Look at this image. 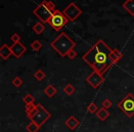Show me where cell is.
Returning <instances> with one entry per match:
<instances>
[{"mask_svg":"<svg viewBox=\"0 0 134 132\" xmlns=\"http://www.w3.org/2000/svg\"><path fill=\"white\" fill-rule=\"evenodd\" d=\"M112 50L103 39H98L90 48L88 51L83 55L82 59L96 72L103 74L114 63L110 59Z\"/></svg>","mask_w":134,"mask_h":132,"instance_id":"cell-1","label":"cell"},{"mask_svg":"<svg viewBox=\"0 0 134 132\" xmlns=\"http://www.w3.org/2000/svg\"><path fill=\"white\" fill-rule=\"evenodd\" d=\"M75 45L76 43L65 32H62L51 42V47L62 57L67 56V53L72 49H75Z\"/></svg>","mask_w":134,"mask_h":132,"instance_id":"cell-2","label":"cell"},{"mask_svg":"<svg viewBox=\"0 0 134 132\" xmlns=\"http://www.w3.org/2000/svg\"><path fill=\"white\" fill-rule=\"evenodd\" d=\"M68 21H69V19H67L66 16L63 14V12L56 9L53 11L52 17L49 19L47 23H48L55 31H59V30H61L62 28L68 23Z\"/></svg>","mask_w":134,"mask_h":132,"instance_id":"cell-3","label":"cell"},{"mask_svg":"<svg viewBox=\"0 0 134 132\" xmlns=\"http://www.w3.org/2000/svg\"><path fill=\"white\" fill-rule=\"evenodd\" d=\"M119 109L128 117H132L134 116V95L129 93L118 104Z\"/></svg>","mask_w":134,"mask_h":132,"instance_id":"cell-4","label":"cell"},{"mask_svg":"<svg viewBox=\"0 0 134 132\" xmlns=\"http://www.w3.org/2000/svg\"><path fill=\"white\" fill-rule=\"evenodd\" d=\"M52 11L50 7L47 5V0H43L42 2L33 10V14L41 20V22L47 23L51 17H52Z\"/></svg>","mask_w":134,"mask_h":132,"instance_id":"cell-5","label":"cell"},{"mask_svg":"<svg viewBox=\"0 0 134 132\" xmlns=\"http://www.w3.org/2000/svg\"><path fill=\"white\" fill-rule=\"evenodd\" d=\"M37 106H38V112L30 118V120L35 122L40 127H41L42 125H44V123H46L50 119L52 115H51L50 112L41 104H37Z\"/></svg>","mask_w":134,"mask_h":132,"instance_id":"cell-6","label":"cell"},{"mask_svg":"<svg viewBox=\"0 0 134 132\" xmlns=\"http://www.w3.org/2000/svg\"><path fill=\"white\" fill-rule=\"evenodd\" d=\"M63 14L69 19V21H74L80 15H82V10L76 6L75 3H70L66 8L63 9Z\"/></svg>","mask_w":134,"mask_h":132,"instance_id":"cell-7","label":"cell"},{"mask_svg":"<svg viewBox=\"0 0 134 132\" xmlns=\"http://www.w3.org/2000/svg\"><path fill=\"white\" fill-rule=\"evenodd\" d=\"M86 82L94 88V89H97L98 88L101 84L104 82V77H103V74L99 73L98 72L94 71L92 73H90L87 77H86Z\"/></svg>","mask_w":134,"mask_h":132,"instance_id":"cell-8","label":"cell"},{"mask_svg":"<svg viewBox=\"0 0 134 132\" xmlns=\"http://www.w3.org/2000/svg\"><path fill=\"white\" fill-rule=\"evenodd\" d=\"M10 48H11L13 55L15 56V58H17V59L20 58L21 56L27 51V48L21 42L13 43V44L10 46Z\"/></svg>","mask_w":134,"mask_h":132,"instance_id":"cell-9","label":"cell"},{"mask_svg":"<svg viewBox=\"0 0 134 132\" xmlns=\"http://www.w3.org/2000/svg\"><path fill=\"white\" fill-rule=\"evenodd\" d=\"M64 124L66 125V127L69 128V129L75 130V128H78L80 122H79V120L75 117V116H70V117L65 120Z\"/></svg>","mask_w":134,"mask_h":132,"instance_id":"cell-10","label":"cell"},{"mask_svg":"<svg viewBox=\"0 0 134 132\" xmlns=\"http://www.w3.org/2000/svg\"><path fill=\"white\" fill-rule=\"evenodd\" d=\"M11 55H13L10 46L8 44H3L0 47V56L3 60H8Z\"/></svg>","mask_w":134,"mask_h":132,"instance_id":"cell-11","label":"cell"},{"mask_svg":"<svg viewBox=\"0 0 134 132\" xmlns=\"http://www.w3.org/2000/svg\"><path fill=\"white\" fill-rule=\"evenodd\" d=\"M123 58V53L120 51L119 50H118V49H113L111 51V53H110V59H111L112 62L115 64V63H117L118 61H119L121 59Z\"/></svg>","mask_w":134,"mask_h":132,"instance_id":"cell-12","label":"cell"},{"mask_svg":"<svg viewBox=\"0 0 134 132\" xmlns=\"http://www.w3.org/2000/svg\"><path fill=\"white\" fill-rule=\"evenodd\" d=\"M122 8L127 10L130 16H134V0H126L122 4Z\"/></svg>","mask_w":134,"mask_h":132,"instance_id":"cell-13","label":"cell"},{"mask_svg":"<svg viewBox=\"0 0 134 132\" xmlns=\"http://www.w3.org/2000/svg\"><path fill=\"white\" fill-rule=\"evenodd\" d=\"M96 116L98 117V119L100 121H105L109 117V112H108V109H106V108L101 107L97 110V112L96 113Z\"/></svg>","mask_w":134,"mask_h":132,"instance_id":"cell-14","label":"cell"},{"mask_svg":"<svg viewBox=\"0 0 134 132\" xmlns=\"http://www.w3.org/2000/svg\"><path fill=\"white\" fill-rule=\"evenodd\" d=\"M56 93H57V89H56L52 84H49V85L44 89V94L48 97H50V98L53 97L54 95H56Z\"/></svg>","mask_w":134,"mask_h":132,"instance_id":"cell-15","label":"cell"},{"mask_svg":"<svg viewBox=\"0 0 134 132\" xmlns=\"http://www.w3.org/2000/svg\"><path fill=\"white\" fill-rule=\"evenodd\" d=\"M40 128H41V127L36 124L35 122H33V121H30L26 127V129L28 132H38L40 130Z\"/></svg>","mask_w":134,"mask_h":132,"instance_id":"cell-16","label":"cell"},{"mask_svg":"<svg viewBox=\"0 0 134 132\" xmlns=\"http://www.w3.org/2000/svg\"><path fill=\"white\" fill-rule=\"evenodd\" d=\"M32 30L35 32L36 34H41L45 30L44 25L42 24V22H37L33 27H32Z\"/></svg>","mask_w":134,"mask_h":132,"instance_id":"cell-17","label":"cell"},{"mask_svg":"<svg viewBox=\"0 0 134 132\" xmlns=\"http://www.w3.org/2000/svg\"><path fill=\"white\" fill-rule=\"evenodd\" d=\"M63 91L66 95H72L75 92V87L72 85L71 84H67L63 88Z\"/></svg>","mask_w":134,"mask_h":132,"instance_id":"cell-18","label":"cell"},{"mask_svg":"<svg viewBox=\"0 0 134 132\" xmlns=\"http://www.w3.org/2000/svg\"><path fill=\"white\" fill-rule=\"evenodd\" d=\"M22 101L25 103V105H28V104H32V103L35 102V98L32 95L30 94H27L24 97H23Z\"/></svg>","mask_w":134,"mask_h":132,"instance_id":"cell-19","label":"cell"},{"mask_svg":"<svg viewBox=\"0 0 134 132\" xmlns=\"http://www.w3.org/2000/svg\"><path fill=\"white\" fill-rule=\"evenodd\" d=\"M30 47H31V49L33 50H35V51H38V50H40L41 48H42V44H41V42L40 41L36 39V41H34L33 42L30 44Z\"/></svg>","mask_w":134,"mask_h":132,"instance_id":"cell-20","label":"cell"},{"mask_svg":"<svg viewBox=\"0 0 134 132\" xmlns=\"http://www.w3.org/2000/svg\"><path fill=\"white\" fill-rule=\"evenodd\" d=\"M45 76H46V74H45V73L42 71V70H38L37 72H36L35 73H34V78L37 79L38 81H42L43 79L45 78Z\"/></svg>","mask_w":134,"mask_h":132,"instance_id":"cell-21","label":"cell"},{"mask_svg":"<svg viewBox=\"0 0 134 132\" xmlns=\"http://www.w3.org/2000/svg\"><path fill=\"white\" fill-rule=\"evenodd\" d=\"M86 109H87V111L89 112V113L95 114V113H97V112L98 107H97V106L95 104V103H90V104L87 106V107H86Z\"/></svg>","mask_w":134,"mask_h":132,"instance_id":"cell-22","label":"cell"},{"mask_svg":"<svg viewBox=\"0 0 134 132\" xmlns=\"http://www.w3.org/2000/svg\"><path fill=\"white\" fill-rule=\"evenodd\" d=\"M101 105H102V107L106 108V109H108V108H110L112 106V105H113V103H112V101L110 100V99L108 98H106L104 99V100L102 101V103H101Z\"/></svg>","mask_w":134,"mask_h":132,"instance_id":"cell-23","label":"cell"},{"mask_svg":"<svg viewBox=\"0 0 134 132\" xmlns=\"http://www.w3.org/2000/svg\"><path fill=\"white\" fill-rule=\"evenodd\" d=\"M36 106H37V105H35L34 103L26 105V106H25V111H26L27 115H29L30 113H31V112L36 108Z\"/></svg>","mask_w":134,"mask_h":132,"instance_id":"cell-24","label":"cell"},{"mask_svg":"<svg viewBox=\"0 0 134 132\" xmlns=\"http://www.w3.org/2000/svg\"><path fill=\"white\" fill-rule=\"evenodd\" d=\"M22 84H23L22 79H21L20 77H19V76L15 77V78L12 80V84H13L15 87H19V86L22 85Z\"/></svg>","mask_w":134,"mask_h":132,"instance_id":"cell-25","label":"cell"},{"mask_svg":"<svg viewBox=\"0 0 134 132\" xmlns=\"http://www.w3.org/2000/svg\"><path fill=\"white\" fill-rule=\"evenodd\" d=\"M77 56V51L75 50V49H72L68 53H67V57L69 58L70 60H74L75 59V57Z\"/></svg>","mask_w":134,"mask_h":132,"instance_id":"cell-26","label":"cell"},{"mask_svg":"<svg viewBox=\"0 0 134 132\" xmlns=\"http://www.w3.org/2000/svg\"><path fill=\"white\" fill-rule=\"evenodd\" d=\"M10 39H11V41H13V43L20 42V36H19L18 33H14L13 35L10 37Z\"/></svg>","mask_w":134,"mask_h":132,"instance_id":"cell-27","label":"cell"},{"mask_svg":"<svg viewBox=\"0 0 134 132\" xmlns=\"http://www.w3.org/2000/svg\"><path fill=\"white\" fill-rule=\"evenodd\" d=\"M47 5H48L49 7H50V8L52 10V11H54V10H56V7H55V4H54L53 2H52V1H47Z\"/></svg>","mask_w":134,"mask_h":132,"instance_id":"cell-28","label":"cell"},{"mask_svg":"<svg viewBox=\"0 0 134 132\" xmlns=\"http://www.w3.org/2000/svg\"><path fill=\"white\" fill-rule=\"evenodd\" d=\"M133 132H134V131H133Z\"/></svg>","mask_w":134,"mask_h":132,"instance_id":"cell-29","label":"cell"}]
</instances>
